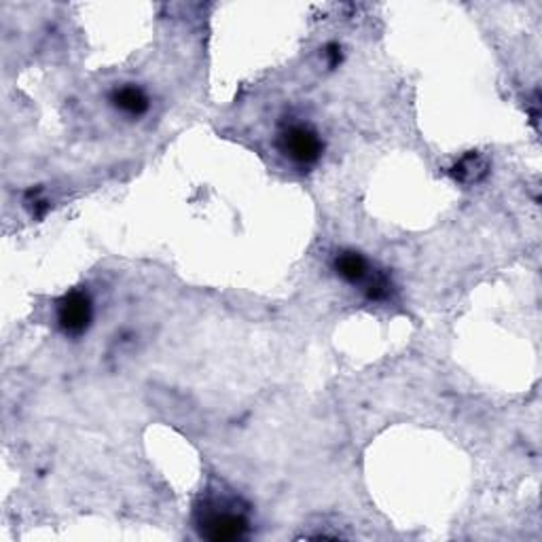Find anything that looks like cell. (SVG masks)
<instances>
[{
    "label": "cell",
    "instance_id": "obj_4",
    "mask_svg": "<svg viewBox=\"0 0 542 542\" xmlns=\"http://www.w3.org/2000/svg\"><path fill=\"white\" fill-rule=\"evenodd\" d=\"M111 105L117 108L119 113H124L125 117L138 119V117H142V115L148 113L151 100H148L145 89L134 85V83H125V85H119L113 89Z\"/></svg>",
    "mask_w": 542,
    "mask_h": 542
},
{
    "label": "cell",
    "instance_id": "obj_5",
    "mask_svg": "<svg viewBox=\"0 0 542 542\" xmlns=\"http://www.w3.org/2000/svg\"><path fill=\"white\" fill-rule=\"evenodd\" d=\"M333 269L341 280L354 284V286H356V284H363L365 286L366 280H369L373 274L369 261L360 253H356V250H341V253H337L333 261Z\"/></svg>",
    "mask_w": 542,
    "mask_h": 542
},
{
    "label": "cell",
    "instance_id": "obj_3",
    "mask_svg": "<svg viewBox=\"0 0 542 542\" xmlns=\"http://www.w3.org/2000/svg\"><path fill=\"white\" fill-rule=\"evenodd\" d=\"M57 325L68 337H81L89 331L94 320V303L85 290H70L57 301Z\"/></svg>",
    "mask_w": 542,
    "mask_h": 542
},
{
    "label": "cell",
    "instance_id": "obj_6",
    "mask_svg": "<svg viewBox=\"0 0 542 542\" xmlns=\"http://www.w3.org/2000/svg\"><path fill=\"white\" fill-rule=\"evenodd\" d=\"M486 172L487 164L477 153H470L467 157H462L454 166V170H451L454 178L460 180V183H479V180L486 176Z\"/></svg>",
    "mask_w": 542,
    "mask_h": 542
},
{
    "label": "cell",
    "instance_id": "obj_8",
    "mask_svg": "<svg viewBox=\"0 0 542 542\" xmlns=\"http://www.w3.org/2000/svg\"><path fill=\"white\" fill-rule=\"evenodd\" d=\"M325 55H326V60H328V66H331V68L337 66V64L341 62V49H339V45H328Z\"/></svg>",
    "mask_w": 542,
    "mask_h": 542
},
{
    "label": "cell",
    "instance_id": "obj_1",
    "mask_svg": "<svg viewBox=\"0 0 542 542\" xmlns=\"http://www.w3.org/2000/svg\"><path fill=\"white\" fill-rule=\"evenodd\" d=\"M199 537L215 542H231L248 537L250 521L234 502L208 498L196 508Z\"/></svg>",
    "mask_w": 542,
    "mask_h": 542
},
{
    "label": "cell",
    "instance_id": "obj_2",
    "mask_svg": "<svg viewBox=\"0 0 542 542\" xmlns=\"http://www.w3.org/2000/svg\"><path fill=\"white\" fill-rule=\"evenodd\" d=\"M277 146L299 167L316 166L325 151L320 134L307 124H288L277 136Z\"/></svg>",
    "mask_w": 542,
    "mask_h": 542
},
{
    "label": "cell",
    "instance_id": "obj_7",
    "mask_svg": "<svg viewBox=\"0 0 542 542\" xmlns=\"http://www.w3.org/2000/svg\"><path fill=\"white\" fill-rule=\"evenodd\" d=\"M392 282L390 277L382 274V271H373L369 280L365 284V295L366 299L373 301V303H382V301H388L392 296Z\"/></svg>",
    "mask_w": 542,
    "mask_h": 542
}]
</instances>
